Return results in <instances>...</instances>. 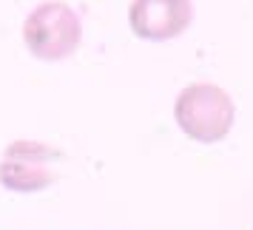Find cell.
<instances>
[{"label": "cell", "instance_id": "obj_3", "mask_svg": "<svg viewBox=\"0 0 253 230\" xmlns=\"http://www.w3.org/2000/svg\"><path fill=\"white\" fill-rule=\"evenodd\" d=\"M63 159V151L35 139H14L0 159V185L12 193H40L60 179L51 168Z\"/></svg>", "mask_w": 253, "mask_h": 230}, {"label": "cell", "instance_id": "obj_1", "mask_svg": "<svg viewBox=\"0 0 253 230\" xmlns=\"http://www.w3.org/2000/svg\"><path fill=\"white\" fill-rule=\"evenodd\" d=\"M236 105L216 82H191L173 100V119L188 139L213 145L230 134Z\"/></svg>", "mask_w": 253, "mask_h": 230}, {"label": "cell", "instance_id": "obj_2", "mask_svg": "<svg viewBox=\"0 0 253 230\" xmlns=\"http://www.w3.org/2000/svg\"><path fill=\"white\" fill-rule=\"evenodd\" d=\"M83 40L80 14L63 0H46L23 20V43L29 54L43 63L71 57Z\"/></svg>", "mask_w": 253, "mask_h": 230}, {"label": "cell", "instance_id": "obj_4", "mask_svg": "<svg viewBox=\"0 0 253 230\" xmlns=\"http://www.w3.org/2000/svg\"><path fill=\"white\" fill-rule=\"evenodd\" d=\"M194 20L191 0H131L128 29L148 43H165L179 37Z\"/></svg>", "mask_w": 253, "mask_h": 230}]
</instances>
